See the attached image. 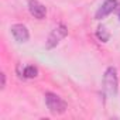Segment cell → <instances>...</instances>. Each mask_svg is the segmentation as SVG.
I'll return each instance as SVG.
<instances>
[{"label": "cell", "instance_id": "1", "mask_svg": "<svg viewBox=\"0 0 120 120\" xmlns=\"http://www.w3.org/2000/svg\"><path fill=\"white\" fill-rule=\"evenodd\" d=\"M103 90L107 96H116L119 90V78L117 69L114 67H109L103 75Z\"/></svg>", "mask_w": 120, "mask_h": 120}, {"label": "cell", "instance_id": "2", "mask_svg": "<svg viewBox=\"0 0 120 120\" xmlns=\"http://www.w3.org/2000/svg\"><path fill=\"white\" fill-rule=\"evenodd\" d=\"M45 105L48 107V110L52 113V114H62L67 112L68 106L65 103V100L58 96L56 93H52V92H47L45 93Z\"/></svg>", "mask_w": 120, "mask_h": 120}, {"label": "cell", "instance_id": "3", "mask_svg": "<svg viewBox=\"0 0 120 120\" xmlns=\"http://www.w3.org/2000/svg\"><path fill=\"white\" fill-rule=\"evenodd\" d=\"M67 35H68V30H67V27H65L64 24L56 26V27L49 33V35H48V38H47V42H45V48H47V49L55 48Z\"/></svg>", "mask_w": 120, "mask_h": 120}, {"label": "cell", "instance_id": "4", "mask_svg": "<svg viewBox=\"0 0 120 120\" xmlns=\"http://www.w3.org/2000/svg\"><path fill=\"white\" fill-rule=\"evenodd\" d=\"M117 7H119V2H117V0H105L103 4L95 13V19L96 20H102V19L107 17L109 14H112L113 11H116Z\"/></svg>", "mask_w": 120, "mask_h": 120}, {"label": "cell", "instance_id": "5", "mask_svg": "<svg viewBox=\"0 0 120 120\" xmlns=\"http://www.w3.org/2000/svg\"><path fill=\"white\" fill-rule=\"evenodd\" d=\"M10 31H11V34L17 42H27L30 38L28 28L24 24H13L10 27Z\"/></svg>", "mask_w": 120, "mask_h": 120}, {"label": "cell", "instance_id": "6", "mask_svg": "<svg viewBox=\"0 0 120 120\" xmlns=\"http://www.w3.org/2000/svg\"><path fill=\"white\" fill-rule=\"evenodd\" d=\"M28 11L31 16H34L38 20H42L47 16V9L42 3H40L38 0H28Z\"/></svg>", "mask_w": 120, "mask_h": 120}, {"label": "cell", "instance_id": "7", "mask_svg": "<svg viewBox=\"0 0 120 120\" xmlns=\"http://www.w3.org/2000/svg\"><path fill=\"white\" fill-rule=\"evenodd\" d=\"M96 37H98L102 42H107L109 38H110V34H109V31H107V28H106L105 26H99L98 30H96Z\"/></svg>", "mask_w": 120, "mask_h": 120}, {"label": "cell", "instance_id": "8", "mask_svg": "<svg viewBox=\"0 0 120 120\" xmlns=\"http://www.w3.org/2000/svg\"><path fill=\"white\" fill-rule=\"evenodd\" d=\"M23 76L28 78V79H33V78L38 76V68L34 67V65H27L23 71Z\"/></svg>", "mask_w": 120, "mask_h": 120}, {"label": "cell", "instance_id": "9", "mask_svg": "<svg viewBox=\"0 0 120 120\" xmlns=\"http://www.w3.org/2000/svg\"><path fill=\"white\" fill-rule=\"evenodd\" d=\"M0 76H2V89H4V86H6V75L2 74Z\"/></svg>", "mask_w": 120, "mask_h": 120}, {"label": "cell", "instance_id": "10", "mask_svg": "<svg viewBox=\"0 0 120 120\" xmlns=\"http://www.w3.org/2000/svg\"><path fill=\"white\" fill-rule=\"evenodd\" d=\"M116 13H117V17H119V19H120V6H119V7H117V9H116Z\"/></svg>", "mask_w": 120, "mask_h": 120}]
</instances>
